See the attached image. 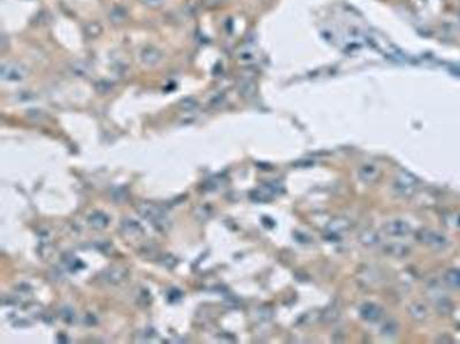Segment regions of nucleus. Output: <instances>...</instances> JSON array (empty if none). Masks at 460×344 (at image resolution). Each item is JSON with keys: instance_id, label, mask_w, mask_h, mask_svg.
I'll use <instances>...</instances> for the list:
<instances>
[{"instance_id": "obj_12", "label": "nucleus", "mask_w": 460, "mask_h": 344, "mask_svg": "<svg viewBox=\"0 0 460 344\" xmlns=\"http://www.w3.org/2000/svg\"><path fill=\"white\" fill-rule=\"evenodd\" d=\"M417 240L421 241L424 245L428 246H432V247H438L442 246L445 239H444L442 235H439L438 233H435L432 231H427V230H422L420 231L419 233L416 234Z\"/></svg>"}, {"instance_id": "obj_25", "label": "nucleus", "mask_w": 460, "mask_h": 344, "mask_svg": "<svg viewBox=\"0 0 460 344\" xmlns=\"http://www.w3.org/2000/svg\"><path fill=\"white\" fill-rule=\"evenodd\" d=\"M397 332H398V325L395 320H389V322H386L383 325V327H382V334H384L386 336L396 335Z\"/></svg>"}, {"instance_id": "obj_31", "label": "nucleus", "mask_w": 460, "mask_h": 344, "mask_svg": "<svg viewBox=\"0 0 460 344\" xmlns=\"http://www.w3.org/2000/svg\"><path fill=\"white\" fill-rule=\"evenodd\" d=\"M222 2V0H203L202 5L206 8H214Z\"/></svg>"}, {"instance_id": "obj_17", "label": "nucleus", "mask_w": 460, "mask_h": 344, "mask_svg": "<svg viewBox=\"0 0 460 344\" xmlns=\"http://www.w3.org/2000/svg\"><path fill=\"white\" fill-rule=\"evenodd\" d=\"M359 240L362 243V245L366 247H372L377 245L380 242V235H378L377 232H375L373 230H367L364 231L359 237Z\"/></svg>"}, {"instance_id": "obj_11", "label": "nucleus", "mask_w": 460, "mask_h": 344, "mask_svg": "<svg viewBox=\"0 0 460 344\" xmlns=\"http://www.w3.org/2000/svg\"><path fill=\"white\" fill-rule=\"evenodd\" d=\"M129 17V10L126 6L122 5H115L112 7L108 11V20L111 23H113L115 25L122 24L125 23Z\"/></svg>"}, {"instance_id": "obj_27", "label": "nucleus", "mask_w": 460, "mask_h": 344, "mask_svg": "<svg viewBox=\"0 0 460 344\" xmlns=\"http://www.w3.org/2000/svg\"><path fill=\"white\" fill-rule=\"evenodd\" d=\"M112 86H113V85L110 82H107V80H99V82L96 83L95 88L99 94H106L108 92H111Z\"/></svg>"}, {"instance_id": "obj_19", "label": "nucleus", "mask_w": 460, "mask_h": 344, "mask_svg": "<svg viewBox=\"0 0 460 344\" xmlns=\"http://www.w3.org/2000/svg\"><path fill=\"white\" fill-rule=\"evenodd\" d=\"M407 310H408L409 315L412 316V318H414L415 320H419V322H421V320H423L424 318H426L427 311L422 304H420L417 302H413L408 305Z\"/></svg>"}, {"instance_id": "obj_28", "label": "nucleus", "mask_w": 460, "mask_h": 344, "mask_svg": "<svg viewBox=\"0 0 460 344\" xmlns=\"http://www.w3.org/2000/svg\"><path fill=\"white\" fill-rule=\"evenodd\" d=\"M445 280L447 284L451 286H455V287H460V272L459 271H450L446 273Z\"/></svg>"}, {"instance_id": "obj_6", "label": "nucleus", "mask_w": 460, "mask_h": 344, "mask_svg": "<svg viewBox=\"0 0 460 344\" xmlns=\"http://www.w3.org/2000/svg\"><path fill=\"white\" fill-rule=\"evenodd\" d=\"M69 73H72L73 76L79 77V78H86L91 73L92 67L91 64L86 60H73L67 64Z\"/></svg>"}, {"instance_id": "obj_21", "label": "nucleus", "mask_w": 460, "mask_h": 344, "mask_svg": "<svg viewBox=\"0 0 460 344\" xmlns=\"http://www.w3.org/2000/svg\"><path fill=\"white\" fill-rule=\"evenodd\" d=\"M199 102L198 100L192 98V96H187V98L181 99L179 101V108L183 111H193L198 109Z\"/></svg>"}, {"instance_id": "obj_14", "label": "nucleus", "mask_w": 460, "mask_h": 344, "mask_svg": "<svg viewBox=\"0 0 460 344\" xmlns=\"http://www.w3.org/2000/svg\"><path fill=\"white\" fill-rule=\"evenodd\" d=\"M416 183H417L416 178L413 176L412 173H409L407 171H403L397 176L396 186L398 187V189H400L401 192H408L415 187Z\"/></svg>"}, {"instance_id": "obj_4", "label": "nucleus", "mask_w": 460, "mask_h": 344, "mask_svg": "<svg viewBox=\"0 0 460 344\" xmlns=\"http://www.w3.org/2000/svg\"><path fill=\"white\" fill-rule=\"evenodd\" d=\"M129 277V271L122 266H113L108 268L99 274L100 280L108 285H119Z\"/></svg>"}, {"instance_id": "obj_23", "label": "nucleus", "mask_w": 460, "mask_h": 344, "mask_svg": "<svg viewBox=\"0 0 460 344\" xmlns=\"http://www.w3.org/2000/svg\"><path fill=\"white\" fill-rule=\"evenodd\" d=\"M128 195H129V192L126 187H118V188H115L113 192H112V199H113L117 203L125 202L127 198H128Z\"/></svg>"}, {"instance_id": "obj_1", "label": "nucleus", "mask_w": 460, "mask_h": 344, "mask_svg": "<svg viewBox=\"0 0 460 344\" xmlns=\"http://www.w3.org/2000/svg\"><path fill=\"white\" fill-rule=\"evenodd\" d=\"M137 214L151 224L154 231L167 233L172 229V222L165 209L152 203H142L137 207Z\"/></svg>"}, {"instance_id": "obj_16", "label": "nucleus", "mask_w": 460, "mask_h": 344, "mask_svg": "<svg viewBox=\"0 0 460 344\" xmlns=\"http://www.w3.org/2000/svg\"><path fill=\"white\" fill-rule=\"evenodd\" d=\"M359 177L365 183H373L378 177V170L373 164H366L359 170Z\"/></svg>"}, {"instance_id": "obj_24", "label": "nucleus", "mask_w": 460, "mask_h": 344, "mask_svg": "<svg viewBox=\"0 0 460 344\" xmlns=\"http://www.w3.org/2000/svg\"><path fill=\"white\" fill-rule=\"evenodd\" d=\"M159 262L162 266H165V268H167V269H174L177 265V263H179L177 258L175 256H173V255L171 254L162 255V256L160 255Z\"/></svg>"}, {"instance_id": "obj_5", "label": "nucleus", "mask_w": 460, "mask_h": 344, "mask_svg": "<svg viewBox=\"0 0 460 344\" xmlns=\"http://www.w3.org/2000/svg\"><path fill=\"white\" fill-rule=\"evenodd\" d=\"M359 312H360V317L362 319L370 323L378 322L382 318V316H383V310H382L380 305L370 302L362 304Z\"/></svg>"}, {"instance_id": "obj_15", "label": "nucleus", "mask_w": 460, "mask_h": 344, "mask_svg": "<svg viewBox=\"0 0 460 344\" xmlns=\"http://www.w3.org/2000/svg\"><path fill=\"white\" fill-rule=\"evenodd\" d=\"M351 223L349 219L343 217H336L331 219L327 225V231L331 234H339L350 229Z\"/></svg>"}, {"instance_id": "obj_22", "label": "nucleus", "mask_w": 460, "mask_h": 344, "mask_svg": "<svg viewBox=\"0 0 460 344\" xmlns=\"http://www.w3.org/2000/svg\"><path fill=\"white\" fill-rule=\"evenodd\" d=\"M211 215L212 209L208 208L207 206H199L195 208V210H193V216H195V218L197 220H199V222H205V220H207L211 217Z\"/></svg>"}, {"instance_id": "obj_8", "label": "nucleus", "mask_w": 460, "mask_h": 344, "mask_svg": "<svg viewBox=\"0 0 460 344\" xmlns=\"http://www.w3.org/2000/svg\"><path fill=\"white\" fill-rule=\"evenodd\" d=\"M384 231L388 234L393 235V237H404V235H407L411 232V226L406 222H404V220L396 219L386 223Z\"/></svg>"}, {"instance_id": "obj_13", "label": "nucleus", "mask_w": 460, "mask_h": 344, "mask_svg": "<svg viewBox=\"0 0 460 344\" xmlns=\"http://www.w3.org/2000/svg\"><path fill=\"white\" fill-rule=\"evenodd\" d=\"M237 91L242 98L251 99L257 93V84L250 78H243L237 84Z\"/></svg>"}, {"instance_id": "obj_26", "label": "nucleus", "mask_w": 460, "mask_h": 344, "mask_svg": "<svg viewBox=\"0 0 460 344\" xmlns=\"http://www.w3.org/2000/svg\"><path fill=\"white\" fill-rule=\"evenodd\" d=\"M60 316H61V318H63L64 322L68 323V324H72L75 320V312L72 308H69V307H65L61 309Z\"/></svg>"}, {"instance_id": "obj_9", "label": "nucleus", "mask_w": 460, "mask_h": 344, "mask_svg": "<svg viewBox=\"0 0 460 344\" xmlns=\"http://www.w3.org/2000/svg\"><path fill=\"white\" fill-rule=\"evenodd\" d=\"M121 232L129 238L142 237L144 234V229L137 220L127 218L121 223Z\"/></svg>"}, {"instance_id": "obj_10", "label": "nucleus", "mask_w": 460, "mask_h": 344, "mask_svg": "<svg viewBox=\"0 0 460 344\" xmlns=\"http://www.w3.org/2000/svg\"><path fill=\"white\" fill-rule=\"evenodd\" d=\"M88 224L91 229L102 231L105 230L110 224V217L103 211H95L92 214L89 215L88 217Z\"/></svg>"}, {"instance_id": "obj_29", "label": "nucleus", "mask_w": 460, "mask_h": 344, "mask_svg": "<svg viewBox=\"0 0 460 344\" xmlns=\"http://www.w3.org/2000/svg\"><path fill=\"white\" fill-rule=\"evenodd\" d=\"M143 6L150 9H158L165 3V0H139Z\"/></svg>"}, {"instance_id": "obj_30", "label": "nucleus", "mask_w": 460, "mask_h": 344, "mask_svg": "<svg viewBox=\"0 0 460 344\" xmlns=\"http://www.w3.org/2000/svg\"><path fill=\"white\" fill-rule=\"evenodd\" d=\"M182 299V292L179 289H172V292L168 293V301L172 303H175L177 301Z\"/></svg>"}, {"instance_id": "obj_3", "label": "nucleus", "mask_w": 460, "mask_h": 344, "mask_svg": "<svg viewBox=\"0 0 460 344\" xmlns=\"http://www.w3.org/2000/svg\"><path fill=\"white\" fill-rule=\"evenodd\" d=\"M139 60L143 64L148 65V67H156L164 60V52L157 46L148 45L143 47L139 52Z\"/></svg>"}, {"instance_id": "obj_2", "label": "nucleus", "mask_w": 460, "mask_h": 344, "mask_svg": "<svg viewBox=\"0 0 460 344\" xmlns=\"http://www.w3.org/2000/svg\"><path fill=\"white\" fill-rule=\"evenodd\" d=\"M28 69L25 64L17 61H6L0 67V78L7 83H21L28 77Z\"/></svg>"}, {"instance_id": "obj_32", "label": "nucleus", "mask_w": 460, "mask_h": 344, "mask_svg": "<svg viewBox=\"0 0 460 344\" xmlns=\"http://www.w3.org/2000/svg\"><path fill=\"white\" fill-rule=\"evenodd\" d=\"M238 57L242 61H251L254 57V55H253V53L251 51H242L241 53L238 54Z\"/></svg>"}, {"instance_id": "obj_18", "label": "nucleus", "mask_w": 460, "mask_h": 344, "mask_svg": "<svg viewBox=\"0 0 460 344\" xmlns=\"http://www.w3.org/2000/svg\"><path fill=\"white\" fill-rule=\"evenodd\" d=\"M385 251L386 254L393 257H406L409 254V248L401 243H392L385 247Z\"/></svg>"}, {"instance_id": "obj_20", "label": "nucleus", "mask_w": 460, "mask_h": 344, "mask_svg": "<svg viewBox=\"0 0 460 344\" xmlns=\"http://www.w3.org/2000/svg\"><path fill=\"white\" fill-rule=\"evenodd\" d=\"M84 33L89 38H97L100 36V33L103 31V26L99 24L98 22H89L84 25Z\"/></svg>"}, {"instance_id": "obj_7", "label": "nucleus", "mask_w": 460, "mask_h": 344, "mask_svg": "<svg viewBox=\"0 0 460 344\" xmlns=\"http://www.w3.org/2000/svg\"><path fill=\"white\" fill-rule=\"evenodd\" d=\"M275 193H276L275 188H274L273 186H269V185H266V186H261L251 192L250 199L252 200L253 202H257V203H266L274 199Z\"/></svg>"}]
</instances>
